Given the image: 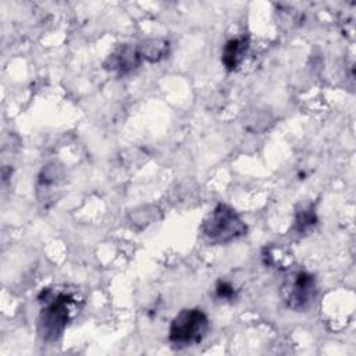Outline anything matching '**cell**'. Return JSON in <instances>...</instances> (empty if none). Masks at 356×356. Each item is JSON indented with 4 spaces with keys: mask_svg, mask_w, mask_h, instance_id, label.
I'll list each match as a JSON object with an SVG mask.
<instances>
[{
    "mask_svg": "<svg viewBox=\"0 0 356 356\" xmlns=\"http://www.w3.org/2000/svg\"><path fill=\"white\" fill-rule=\"evenodd\" d=\"M38 299L42 305L38 317V334L44 342H56L76 312V299L71 293L51 288L43 289Z\"/></svg>",
    "mask_w": 356,
    "mask_h": 356,
    "instance_id": "obj_1",
    "label": "cell"
},
{
    "mask_svg": "<svg viewBox=\"0 0 356 356\" xmlns=\"http://www.w3.org/2000/svg\"><path fill=\"white\" fill-rule=\"evenodd\" d=\"M248 225L239 214L228 204L218 203L203 220L202 234L214 245L229 243L245 236Z\"/></svg>",
    "mask_w": 356,
    "mask_h": 356,
    "instance_id": "obj_2",
    "label": "cell"
},
{
    "mask_svg": "<svg viewBox=\"0 0 356 356\" xmlns=\"http://www.w3.org/2000/svg\"><path fill=\"white\" fill-rule=\"evenodd\" d=\"M210 321L200 309H182L171 321L168 341L172 346L182 349L200 343L207 335Z\"/></svg>",
    "mask_w": 356,
    "mask_h": 356,
    "instance_id": "obj_3",
    "label": "cell"
},
{
    "mask_svg": "<svg viewBox=\"0 0 356 356\" xmlns=\"http://www.w3.org/2000/svg\"><path fill=\"white\" fill-rule=\"evenodd\" d=\"M280 289L285 306L293 312L306 310L317 296L316 278L307 271L291 273L284 280Z\"/></svg>",
    "mask_w": 356,
    "mask_h": 356,
    "instance_id": "obj_4",
    "label": "cell"
},
{
    "mask_svg": "<svg viewBox=\"0 0 356 356\" xmlns=\"http://www.w3.org/2000/svg\"><path fill=\"white\" fill-rule=\"evenodd\" d=\"M142 54L138 46L121 44L104 61V68L117 75H127L136 70L142 63Z\"/></svg>",
    "mask_w": 356,
    "mask_h": 356,
    "instance_id": "obj_5",
    "label": "cell"
},
{
    "mask_svg": "<svg viewBox=\"0 0 356 356\" xmlns=\"http://www.w3.org/2000/svg\"><path fill=\"white\" fill-rule=\"evenodd\" d=\"M249 50V36H236L225 42L221 51V63L227 71H235Z\"/></svg>",
    "mask_w": 356,
    "mask_h": 356,
    "instance_id": "obj_6",
    "label": "cell"
},
{
    "mask_svg": "<svg viewBox=\"0 0 356 356\" xmlns=\"http://www.w3.org/2000/svg\"><path fill=\"white\" fill-rule=\"evenodd\" d=\"M317 224V213L314 209V204L306 203L300 204L295 211V220H293V229L298 235H305L310 229L314 228Z\"/></svg>",
    "mask_w": 356,
    "mask_h": 356,
    "instance_id": "obj_7",
    "label": "cell"
},
{
    "mask_svg": "<svg viewBox=\"0 0 356 356\" xmlns=\"http://www.w3.org/2000/svg\"><path fill=\"white\" fill-rule=\"evenodd\" d=\"M142 58L149 63H159L170 53V43L163 39H152L138 46Z\"/></svg>",
    "mask_w": 356,
    "mask_h": 356,
    "instance_id": "obj_8",
    "label": "cell"
},
{
    "mask_svg": "<svg viewBox=\"0 0 356 356\" xmlns=\"http://www.w3.org/2000/svg\"><path fill=\"white\" fill-rule=\"evenodd\" d=\"M216 292V298L220 300H225V302H234L238 296V291L235 289V286L227 281V280H218L214 288Z\"/></svg>",
    "mask_w": 356,
    "mask_h": 356,
    "instance_id": "obj_9",
    "label": "cell"
}]
</instances>
